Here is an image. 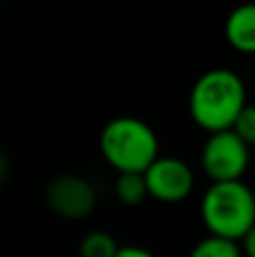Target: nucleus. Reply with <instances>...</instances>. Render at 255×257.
<instances>
[{
  "instance_id": "7",
  "label": "nucleus",
  "mask_w": 255,
  "mask_h": 257,
  "mask_svg": "<svg viewBox=\"0 0 255 257\" xmlns=\"http://www.w3.org/2000/svg\"><path fill=\"white\" fill-rule=\"evenodd\" d=\"M226 39L235 50L255 54V5L237 7L226 21Z\"/></svg>"
},
{
  "instance_id": "14",
  "label": "nucleus",
  "mask_w": 255,
  "mask_h": 257,
  "mask_svg": "<svg viewBox=\"0 0 255 257\" xmlns=\"http://www.w3.org/2000/svg\"><path fill=\"white\" fill-rule=\"evenodd\" d=\"M3 174H5V160H3V156H0V181H3Z\"/></svg>"
},
{
  "instance_id": "4",
  "label": "nucleus",
  "mask_w": 255,
  "mask_h": 257,
  "mask_svg": "<svg viewBox=\"0 0 255 257\" xmlns=\"http://www.w3.org/2000/svg\"><path fill=\"white\" fill-rule=\"evenodd\" d=\"M201 165L212 183L239 181L248 167V147L233 131L210 133L201 151Z\"/></svg>"
},
{
  "instance_id": "13",
  "label": "nucleus",
  "mask_w": 255,
  "mask_h": 257,
  "mask_svg": "<svg viewBox=\"0 0 255 257\" xmlns=\"http://www.w3.org/2000/svg\"><path fill=\"white\" fill-rule=\"evenodd\" d=\"M244 250H242V255H246V257H255V226L251 228V230L244 235Z\"/></svg>"
},
{
  "instance_id": "8",
  "label": "nucleus",
  "mask_w": 255,
  "mask_h": 257,
  "mask_svg": "<svg viewBox=\"0 0 255 257\" xmlns=\"http://www.w3.org/2000/svg\"><path fill=\"white\" fill-rule=\"evenodd\" d=\"M115 194L124 205H138L147 196L143 174H120L115 183Z\"/></svg>"
},
{
  "instance_id": "9",
  "label": "nucleus",
  "mask_w": 255,
  "mask_h": 257,
  "mask_svg": "<svg viewBox=\"0 0 255 257\" xmlns=\"http://www.w3.org/2000/svg\"><path fill=\"white\" fill-rule=\"evenodd\" d=\"M190 257H242V248L237 241H228L221 237H208V239L199 241L192 248Z\"/></svg>"
},
{
  "instance_id": "6",
  "label": "nucleus",
  "mask_w": 255,
  "mask_h": 257,
  "mask_svg": "<svg viewBox=\"0 0 255 257\" xmlns=\"http://www.w3.org/2000/svg\"><path fill=\"white\" fill-rule=\"evenodd\" d=\"M50 208L66 219H84L95 208V190L79 176L52 178L45 190Z\"/></svg>"
},
{
  "instance_id": "15",
  "label": "nucleus",
  "mask_w": 255,
  "mask_h": 257,
  "mask_svg": "<svg viewBox=\"0 0 255 257\" xmlns=\"http://www.w3.org/2000/svg\"><path fill=\"white\" fill-rule=\"evenodd\" d=\"M253 201H255V190H253Z\"/></svg>"
},
{
  "instance_id": "5",
  "label": "nucleus",
  "mask_w": 255,
  "mask_h": 257,
  "mask_svg": "<svg viewBox=\"0 0 255 257\" xmlns=\"http://www.w3.org/2000/svg\"><path fill=\"white\" fill-rule=\"evenodd\" d=\"M147 194L161 203H179L194 187L192 169L179 158H156L143 174Z\"/></svg>"
},
{
  "instance_id": "2",
  "label": "nucleus",
  "mask_w": 255,
  "mask_h": 257,
  "mask_svg": "<svg viewBox=\"0 0 255 257\" xmlns=\"http://www.w3.org/2000/svg\"><path fill=\"white\" fill-rule=\"evenodd\" d=\"M201 217L210 237L228 241L244 239V235L255 226L253 190L242 181L212 183L203 194Z\"/></svg>"
},
{
  "instance_id": "10",
  "label": "nucleus",
  "mask_w": 255,
  "mask_h": 257,
  "mask_svg": "<svg viewBox=\"0 0 255 257\" xmlns=\"http://www.w3.org/2000/svg\"><path fill=\"white\" fill-rule=\"evenodd\" d=\"M120 246L108 232H90L81 241V257H115Z\"/></svg>"
},
{
  "instance_id": "12",
  "label": "nucleus",
  "mask_w": 255,
  "mask_h": 257,
  "mask_svg": "<svg viewBox=\"0 0 255 257\" xmlns=\"http://www.w3.org/2000/svg\"><path fill=\"white\" fill-rule=\"evenodd\" d=\"M115 257H154L147 248H138V246H126V248H120Z\"/></svg>"
},
{
  "instance_id": "11",
  "label": "nucleus",
  "mask_w": 255,
  "mask_h": 257,
  "mask_svg": "<svg viewBox=\"0 0 255 257\" xmlns=\"http://www.w3.org/2000/svg\"><path fill=\"white\" fill-rule=\"evenodd\" d=\"M230 131L246 147L255 145V104H246V106L242 108V113L237 115V120H235Z\"/></svg>"
},
{
  "instance_id": "1",
  "label": "nucleus",
  "mask_w": 255,
  "mask_h": 257,
  "mask_svg": "<svg viewBox=\"0 0 255 257\" xmlns=\"http://www.w3.org/2000/svg\"><path fill=\"white\" fill-rule=\"evenodd\" d=\"M246 106L244 81L228 68L208 70L197 79L190 93V113L192 120L208 133L230 131Z\"/></svg>"
},
{
  "instance_id": "3",
  "label": "nucleus",
  "mask_w": 255,
  "mask_h": 257,
  "mask_svg": "<svg viewBox=\"0 0 255 257\" xmlns=\"http://www.w3.org/2000/svg\"><path fill=\"white\" fill-rule=\"evenodd\" d=\"M99 149L120 174H145L158 158V140L152 126L136 117H117L104 126Z\"/></svg>"
}]
</instances>
